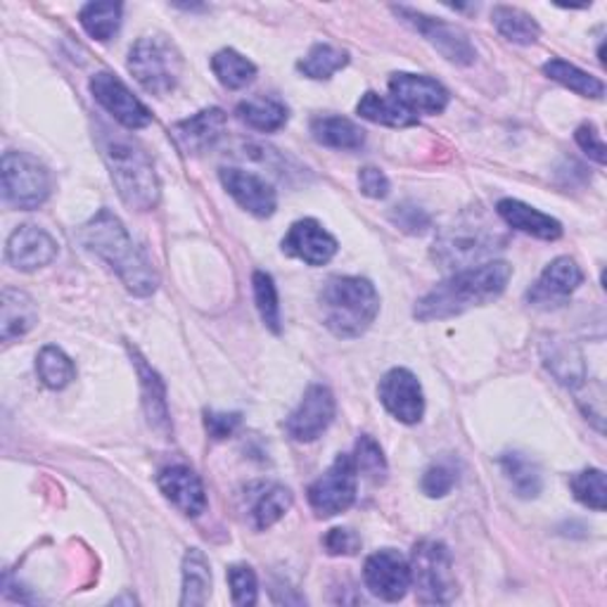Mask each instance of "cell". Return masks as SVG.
<instances>
[{"mask_svg": "<svg viewBox=\"0 0 607 607\" xmlns=\"http://www.w3.org/2000/svg\"><path fill=\"white\" fill-rule=\"evenodd\" d=\"M512 278V266L506 262H487L459 271L449 280L439 283L424 295L413 316L420 323L446 321V318L463 316L470 309L484 307L506 293L508 280Z\"/></svg>", "mask_w": 607, "mask_h": 607, "instance_id": "obj_1", "label": "cell"}, {"mask_svg": "<svg viewBox=\"0 0 607 607\" xmlns=\"http://www.w3.org/2000/svg\"><path fill=\"white\" fill-rule=\"evenodd\" d=\"M81 245L108 262L126 290L135 297H150L157 290L159 276L152 268L141 247H135L129 231L110 209H100L93 219H88L79 231Z\"/></svg>", "mask_w": 607, "mask_h": 607, "instance_id": "obj_2", "label": "cell"}, {"mask_svg": "<svg viewBox=\"0 0 607 607\" xmlns=\"http://www.w3.org/2000/svg\"><path fill=\"white\" fill-rule=\"evenodd\" d=\"M323 323L335 338L354 340L366 332L379 313L375 285L358 276L330 278L318 297Z\"/></svg>", "mask_w": 607, "mask_h": 607, "instance_id": "obj_3", "label": "cell"}, {"mask_svg": "<svg viewBox=\"0 0 607 607\" xmlns=\"http://www.w3.org/2000/svg\"><path fill=\"white\" fill-rule=\"evenodd\" d=\"M112 184L129 209L152 211L159 202V178L147 152L126 139H110L102 147Z\"/></svg>", "mask_w": 607, "mask_h": 607, "instance_id": "obj_4", "label": "cell"}, {"mask_svg": "<svg viewBox=\"0 0 607 607\" xmlns=\"http://www.w3.org/2000/svg\"><path fill=\"white\" fill-rule=\"evenodd\" d=\"M129 71L150 96L164 98L176 90L184 74V57L176 43L162 34H150L135 41L129 51Z\"/></svg>", "mask_w": 607, "mask_h": 607, "instance_id": "obj_5", "label": "cell"}, {"mask_svg": "<svg viewBox=\"0 0 607 607\" xmlns=\"http://www.w3.org/2000/svg\"><path fill=\"white\" fill-rule=\"evenodd\" d=\"M411 584L416 586L418 600L424 605H449L459 588L453 580L451 553L444 543L422 541L413 549L411 558Z\"/></svg>", "mask_w": 607, "mask_h": 607, "instance_id": "obj_6", "label": "cell"}, {"mask_svg": "<svg viewBox=\"0 0 607 607\" xmlns=\"http://www.w3.org/2000/svg\"><path fill=\"white\" fill-rule=\"evenodd\" d=\"M51 174L26 152L3 155V200L14 209H38L51 195Z\"/></svg>", "mask_w": 607, "mask_h": 607, "instance_id": "obj_7", "label": "cell"}, {"mask_svg": "<svg viewBox=\"0 0 607 607\" xmlns=\"http://www.w3.org/2000/svg\"><path fill=\"white\" fill-rule=\"evenodd\" d=\"M358 489V470L354 455L340 453L325 473L309 487V506L318 518H335L354 506Z\"/></svg>", "mask_w": 607, "mask_h": 607, "instance_id": "obj_8", "label": "cell"}, {"mask_svg": "<svg viewBox=\"0 0 607 607\" xmlns=\"http://www.w3.org/2000/svg\"><path fill=\"white\" fill-rule=\"evenodd\" d=\"M498 245H504V238L489 231V225H453L442 240L434 242V260L439 264L449 266H470L473 268L475 262L487 260Z\"/></svg>", "mask_w": 607, "mask_h": 607, "instance_id": "obj_9", "label": "cell"}, {"mask_svg": "<svg viewBox=\"0 0 607 607\" xmlns=\"http://www.w3.org/2000/svg\"><path fill=\"white\" fill-rule=\"evenodd\" d=\"M394 12H397L406 24H411L420 36H424V41L434 45V48L449 59V63L461 67L475 63L477 51L461 26L449 24L444 20H434L430 14H422L411 8H394Z\"/></svg>", "mask_w": 607, "mask_h": 607, "instance_id": "obj_10", "label": "cell"}, {"mask_svg": "<svg viewBox=\"0 0 607 607\" xmlns=\"http://www.w3.org/2000/svg\"><path fill=\"white\" fill-rule=\"evenodd\" d=\"M90 93H93L100 108L108 110L124 129L139 131L152 124V112L112 71H98L90 79Z\"/></svg>", "mask_w": 607, "mask_h": 607, "instance_id": "obj_11", "label": "cell"}, {"mask_svg": "<svg viewBox=\"0 0 607 607\" xmlns=\"http://www.w3.org/2000/svg\"><path fill=\"white\" fill-rule=\"evenodd\" d=\"M363 582L379 600L399 603L411 588V563L394 549L377 551L363 565Z\"/></svg>", "mask_w": 607, "mask_h": 607, "instance_id": "obj_12", "label": "cell"}, {"mask_svg": "<svg viewBox=\"0 0 607 607\" xmlns=\"http://www.w3.org/2000/svg\"><path fill=\"white\" fill-rule=\"evenodd\" d=\"M335 420V397L325 385H311L299 406L285 422V430L295 442L309 444L321 437Z\"/></svg>", "mask_w": 607, "mask_h": 607, "instance_id": "obj_13", "label": "cell"}, {"mask_svg": "<svg viewBox=\"0 0 607 607\" xmlns=\"http://www.w3.org/2000/svg\"><path fill=\"white\" fill-rule=\"evenodd\" d=\"M379 401L387 413L404 424H416L424 416V394L418 377L406 368H394L379 379Z\"/></svg>", "mask_w": 607, "mask_h": 607, "instance_id": "obj_14", "label": "cell"}, {"mask_svg": "<svg viewBox=\"0 0 607 607\" xmlns=\"http://www.w3.org/2000/svg\"><path fill=\"white\" fill-rule=\"evenodd\" d=\"M389 93L413 114H442L449 104V90L422 74H391Z\"/></svg>", "mask_w": 607, "mask_h": 607, "instance_id": "obj_15", "label": "cell"}, {"mask_svg": "<svg viewBox=\"0 0 607 607\" xmlns=\"http://www.w3.org/2000/svg\"><path fill=\"white\" fill-rule=\"evenodd\" d=\"M55 256H57L55 238L34 223H24L20 228H14L12 235L8 238L5 260L18 271H24V273L38 271L43 266H48Z\"/></svg>", "mask_w": 607, "mask_h": 607, "instance_id": "obj_16", "label": "cell"}, {"mask_svg": "<svg viewBox=\"0 0 607 607\" xmlns=\"http://www.w3.org/2000/svg\"><path fill=\"white\" fill-rule=\"evenodd\" d=\"M280 247L287 256H295L304 264L325 266L338 254V240L316 219H301L290 225Z\"/></svg>", "mask_w": 607, "mask_h": 607, "instance_id": "obj_17", "label": "cell"}, {"mask_svg": "<svg viewBox=\"0 0 607 607\" xmlns=\"http://www.w3.org/2000/svg\"><path fill=\"white\" fill-rule=\"evenodd\" d=\"M219 178L225 192L231 195L242 209H247L250 214L260 219L273 217V211L278 207V195L271 184H266V178L245 169H233V166L231 169H221Z\"/></svg>", "mask_w": 607, "mask_h": 607, "instance_id": "obj_18", "label": "cell"}, {"mask_svg": "<svg viewBox=\"0 0 607 607\" xmlns=\"http://www.w3.org/2000/svg\"><path fill=\"white\" fill-rule=\"evenodd\" d=\"M157 484L166 500H172L180 512L188 515V518H197L207 510V494L202 487V479L195 475V470L188 465H172L164 467Z\"/></svg>", "mask_w": 607, "mask_h": 607, "instance_id": "obj_19", "label": "cell"}, {"mask_svg": "<svg viewBox=\"0 0 607 607\" xmlns=\"http://www.w3.org/2000/svg\"><path fill=\"white\" fill-rule=\"evenodd\" d=\"M225 129V114L219 108H209L197 112L190 119L178 121L174 126V135L180 145V150L188 155H202V152L214 147Z\"/></svg>", "mask_w": 607, "mask_h": 607, "instance_id": "obj_20", "label": "cell"}, {"mask_svg": "<svg viewBox=\"0 0 607 607\" xmlns=\"http://www.w3.org/2000/svg\"><path fill=\"white\" fill-rule=\"evenodd\" d=\"M582 283H584V273L580 266H576V262L570 260V256H558V260H553L549 266H545L541 278L534 285V290L529 293V299L534 304L565 299Z\"/></svg>", "mask_w": 607, "mask_h": 607, "instance_id": "obj_21", "label": "cell"}, {"mask_svg": "<svg viewBox=\"0 0 607 607\" xmlns=\"http://www.w3.org/2000/svg\"><path fill=\"white\" fill-rule=\"evenodd\" d=\"M496 211L510 228H515V231L520 233H527L531 238L551 242L563 235V223L520 200H500L496 205Z\"/></svg>", "mask_w": 607, "mask_h": 607, "instance_id": "obj_22", "label": "cell"}, {"mask_svg": "<svg viewBox=\"0 0 607 607\" xmlns=\"http://www.w3.org/2000/svg\"><path fill=\"white\" fill-rule=\"evenodd\" d=\"M131 358L135 363V371H139L143 406L150 424L159 432H169V408H166V391L159 375L147 366L145 358L135 349H131Z\"/></svg>", "mask_w": 607, "mask_h": 607, "instance_id": "obj_23", "label": "cell"}, {"mask_svg": "<svg viewBox=\"0 0 607 607\" xmlns=\"http://www.w3.org/2000/svg\"><path fill=\"white\" fill-rule=\"evenodd\" d=\"M38 321V311L34 299L5 287L3 290V318H0V340L12 342L14 338L26 335Z\"/></svg>", "mask_w": 607, "mask_h": 607, "instance_id": "obj_24", "label": "cell"}, {"mask_svg": "<svg viewBox=\"0 0 607 607\" xmlns=\"http://www.w3.org/2000/svg\"><path fill=\"white\" fill-rule=\"evenodd\" d=\"M311 135L316 143L335 150H358L366 143V131L352 119L335 117V114H323L311 121Z\"/></svg>", "mask_w": 607, "mask_h": 607, "instance_id": "obj_25", "label": "cell"}, {"mask_svg": "<svg viewBox=\"0 0 607 607\" xmlns=\"http://www.w3.org/2000/svg\"><path fill=\"white\" fill-rule=\"evenodd\" d=\"M356 112L361 119L389 129H408L418 124V114L406 110L399 100L373 93V90H368V93L358 100Z\"/></svg>", "mask_w": 607, "mask_h": 607, "instance_id": "obj_26", "label": "cell"}, {"mask_svg": "<svg viewBox=\"0 0 607 607\" xmlns=\"http://www.w3.org/2000/svg\"><path fill=\"white\" fill-rule=\"evenodd\" d=\"M238 119L242 124H247L254 131L262 133H273L287 124V112L285 102H280L278 98H268V96H260V98H250L242 100L235 110Z\"/></svg>", "mask_w": 607, "mask_h": 607, "instance_id": "obj_27", "label": "cell"}, {"mask_svg": "<svg viewBox=\"0 0 607 607\" xmlns=\"http://www.w3.org/2000/svg\"><path fill=\"white\" fill-rule=\"evenodd\" d=\"M500 467H504V475L512 484L515 494L520 498H537L543 489V475L537 461H531L527 453L512 451L500 455Z\"/></svg>", "mask_w": 607, "mask_h": 607, "instance_id": "obj_28", "label": "cell"}, {"mask_svg": "<svg viewBox=\"0 0 607 607\" xmlns=\"http://www.w3.org/2000/svg\"><path fill=\"white\" fill-rule=\"evenodd\" d=\"M492 22L498 29V34L510 43L518 45H531L541 36L539 22L531 18L529 12L510 5H496L492 10Z\"/></svg>", "mask_w": 607, "mask_h": 607, "instance_id": "obj_29", "label": "cell"}, {"mask_svg": "<svg viewBox=\"0 0 607 607\" xmlns=\"http://www.w3.org/2000/svg\"><path fill=\"white\" fill-rule=\"evenodd\" d=\"M211 594V570L209 560L200 549H190L184 558V594L180 605L195 607L205 605Z\"/></svg>", "mask_w": 607, "mask_h": 607, "instance_id": "obj_30", "label": "cell"}, {"mask_svg": "<svg viewBox=\"0 0 607 607\" xmlns=\"http://www.w3.org/2000/svg\"><path fill=\"white\" fill-rule=\"evenodd\" d=\"M543 74L549 76V79L574 90V93L582 98L600 100L605 96V84L600 79H596V76H591L588 71L580 69L576 65L567 63V59H560V57L549 59V63L543 65Z\"/></svg>", "mask_w": 607, "mask_h": 607, "instance_id": "obj_31", "label": "cell"}, {"mask_svg": "<svg viewBox=\"0 0 607 607\" xmlns=\"http://www.w3.org/2000/svg\"><path fill=\"white\" fill-rule=\"evenodd\" d=\"M349 65V53L330 43H316L297 63V69L313 81H328Z\"/></svg>", "mask_w": 607, "mask_h": 607, "instance_id": "obj_32", "label": "cell"}, {"mask_svg": "<svg viewBox=\"0 0 607 607\" xmlns=\"http://www.w3.org/2000/svg\"><path fill=\"white\" fill-rule=\"evenodd\" d=\"M293 492L283 487V484H268L260 492V496L254 498L252 504V525L254 529H268L276 525L278 520L285 518V512L293 508Z\"/></svg>", "mask_w": 607, "mask_h": 607, "instance_id": "obj_33", "label": "cell"}, {"mask_svg": "<svg viewBox=\"0 0 607 607\" xmlns=\"http://www.w3.org/2000/svg\"><path fill=\"white\" fill-rule=\"evenodd\" d=\"M211 71L217 74L221 86L228 90H240L254 81L256 65L245 55H240L233 48H223L214 57H211Z\"/></svg>", "mask_w": 607, "mask_h": 607, "instance_id": "obj_34", "label": "cell"}, {"mask_svg": "<svg viewBox=\"0 0 607 607\" xmlns=\"http://www.w3.org/2000/svg\"><path fill=\"white\" fill-rule=\"evenodd\" d=\"M121 10V3H88L79 12V22L90 38L108 43L119 32Z\"/></svg>", "mask_w": 607, "mask_h": 607, "instance_id": "obj_35", "label": "cell"}, {"mask_svg": "<svg viewBox=\"0 0 607 607\" xmlns=\"http://www.w3.org/2000/svg\"><path fill=\"white\" fill-rule=\"evenodd\" d=\"M36 373L41 377V383L55 391L71 385V379L76 377V368H74L71 358L55 344H48L41 349V354L36 358Z\"/></svg>", "mask_w": 607, "mask_h": 607, "instance_id": "obj_36", "label": "cell"}, {"mask_svg": "<svg viewBox=\"0 0 607 607\" xmlns=\"http://www.w3.org/2000/svg\"><path fill=\"white\" fill-rule=\"evenodd\" d=\"M545 366L555 375L558 383L576 387L584 379L582 354L570 342H551V354H545Z\"/></svg>", "mask_w": 607, "mask_h": 607, "instance_id": "obj_37", "label": "cell"}, {"mask_svg": "<svg viewBox=\"0 0 607 607\" xmlns=\"http://www.w3.org/2000/svg\"><path fill=\"white\" fill-rule=\"evenodd\" d=\"M252 287H254L256 311H260L264 325L273 332V335H280L283 328H280V301H278L276 283H273V278L266 271H254Z\"/></svg>", "mask_w": 607, "mask_h": 607, "instance_id": "obj_38", "label": "cell"}, {"mask_svg": "<svg viewBox=\"0 0 607 607\" xmlns=\"http://www.w3.org/2000/svg\"><path fill=\"white\" fill-rule=\"evenodd\" d=\"M572 494L580 500L582 506L603 512L607 508V487H605V473L596 467L582 470L580 475H574L572 482Z\"/></svg>", "mask_w": 607, "mask_h": 607, "instance_id": "obj_39", "label": "cell"}, {"mask_svg": "<svg viewBox=\"0 0 607 607\" xmlns=\"http://www.w3.org/2000/svg\"><path fill=\"white\" fill-rule=\"evenodd\" d=\"M354 463H356L358 475L368 477L375 484L385 482V477H387V459H385L383 449H379V444L375 442V439L371 434H363L358 439V442H356Z\"/></svg>", "mask_w": 607, "mask_h": 607, "instance_id": "obj_40", "label": "cell"}, {"mask_svg": "<svg viewBox=\"0 0 607 607\" xmlns=\"http://www.w3.org/2000/svg\"><path fill=\"white\" fill-rule=\"evenodd\" d=\"M228 586H231L233 603L240 607H250L256 603L260 594V584H256V574L250 565H231L228 567Z\"/></svg>", "mask_w": 607, "mask_h": 607, "instance_id": "obj_41", "label": "cell"}, {"mask_svg": "<svg viewBox=\"0 0 607 607\" xmlns=\"http://www.w3.org/2000/svg\"><path fill=\"white\" fill-rule=\"evenodd\" d=\"M459 482V475L449 463H437L422 475V492L430 498H444Z\"/></svg>", "mask_w": 607, "mask_h": 607, "instance_id": "obj_42", "label": "cell"}, {"mask_svg": "<svg viewBox=\"0 0 607 607\" xmlns=\"http://www.w3.org/2000/svg\"><path fill=\"white\" fill-rule=\"evenodd\" d=\"M323 545L330 555H356L361 551V539L354 529L335 527L325 534Z\"/></svg>", "mask_w": 607, "mask_h": 607, "instance_id": "obj_43", "label": "cell"}, {"mask_svg": "<svg viewBox=\"0 0 607 607\" xmlns=\"http://www.w3.org/2000/svg\"><path fill=\"white\" fill-rule=\"evenodd\" d=\"M391 221L397 223L399 228H404L406 233H424L430 228V217L424 214L420 207H413V205L394 207Z\"/></svg>", "mask_w": 607, "mask_h": 607, "instance_id": "obj_44", "label": "cell"}, {"mask_svg": "<svg viewBox=\"0 0 607 607\" xmlns=\"http://www.w3.org/2000/svg\"><path fill=\"white\" fill-rule=\"evenodd\" d=\"M574 139H576V145H580V147L586 152V155H588L591 159L598 162L600 166L607 162V155H605V152H607V150H605V143H603L600 133H598V129H596L594 124H582L580 129H576Z\"/></svg>", "mask_w": 607, "mask_h": 607, "instance_id": "obj_45", "label": "cell"}, {"mask_svg": "<svg viewBox=\"0 0 607 607\" xmlns=\"http://www.w3.org/2000/svg\"><path fill=\"white\" fill-rule=\"evenodd\" d=\"M358 186L361 192L373 197V200H383V197L389 195V178L385 176V172L375 169V166H363L358 172Z\"/></svg>", "mask_w": 607, "mask_h": 607, "instance_id": "obj_46", "label": "cell"}, {"mask_svg": "<svg viewBox=\"0 0 607 607\" xmlns=\"http://www.w3.org/2000/svg\"><path fill=\"white\" fill-rule=\"evenodd\" d=\"M240 422H242L240 413H214V411L205 413V428L209 437L217 439V442L231 437L240 428Z\"/></svg>", "mask_w": 607, "mask_h": 607, "instance_id": "obj_47", "label": "cell"}]
</instances>
